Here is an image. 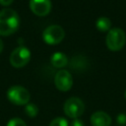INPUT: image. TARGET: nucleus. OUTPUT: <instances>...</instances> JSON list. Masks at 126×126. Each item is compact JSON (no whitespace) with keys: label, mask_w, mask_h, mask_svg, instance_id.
<instances>
[{"label":"nucleus","mask_w":126,"mask_h":126,"mask_svg":"<svg viewBox=\"0 0 126 126\" xmlns=\"http://www.w3.org/2000/svg\"><path fill=\"white\" fill-rule=\"evenodd\" d=\"M20 25L18 13L10 8L0 11V35L7 36L14 33Z\"/></svg>","instance_id":"f257e3e1"},{"label":"nucleus","mask_w":126,"mask_h":126,"mask_svg":"<svg viewBox=\"0 0 126 126\" xmlns=\"http://www.w3.org/2000/svg\"><path fill=\"white\" fill-rule=\"evenodd\" d=\"M126 41V35L123 30L119 28L110 29V31L106 34L105 43L109 50L111 51H119L123 48Z\"/></svg>","instance_id":"f03ea898"},{"label":"nucleus","mask_w":126,"mask_h":126,"mask_svg":"<svg viewBox=\"0 0 126 126\" xmlns=\"http://www.w3.org/2000/svg\"><path fill=\"white\" fill-rule=\"evenodd\" d=\"M7 98L16 105H26L30 102L31 94L22 86H12L7 91Z\"/></svg>","instance_id":"7ed1b4c3"},{"label":"nucleus","mask_w":126,"mask_h":126,"mask_svg":"<svg viewBox=\"0 0 126 126\" xmlns=\"http://www.w3.org/2000/svg\"><path fill=\"white\" fill-rule=\"evenodd\" d=\"M63 110L68 117L72 119H76L79 118L81 115H83L85 111V103L81 98L73 96L65 101L63 105Z\"/></svg>","instance_id":"20e7f679"},{"label":"nucleus","mask_w":126,"mask_h":126,"mask_svg":"<svg viewBox=\"0 0 126 126\" xmlns=\"http://www.w3.org/2000/svg\"><path fill=\"white\" fill-rule=\"evenodd\" d=\"M65 36V32L62 27L58 25H51L47 27L42 33V38L47 44H58Z\"/></svg>","instance_id":"39448f33"},{"label":"nucleus","mask_w":126,"mask_h":126,"mask_svg":"<svg viewBox=\"0 0 126 126\" xmlns=\"http://www.w3.org/2000/svg\"><path fill=\"white\" fill-rule=\"evenodd\" d=\"M31 60V51L25 46L15 48L10 55V63L15 68H22L26 66Z\"/></svg>","instance_id":"423d86ee"},{"label":"nucleus","mask_w":126,"mask_h":126,"mask_svg":"<svg viewBox=\"0 0 126 126\" xmlns=\"http://www.w3.org/2000/svg\"><path fill=\"white\" fill-rule=\"evenodd\" d=\"M55 87L61 92L69 91L73 86L72 75L67 70H59L54 77Z\"/></svg>","instance_id":"0eeeda50"},{"label":"nucleus","mask_w":126,"mask_h":126,"mask_svg":"<svg viewBox=\"0 0 126 126\" xmlns=\"http://www.w3.org/2000/svg\"><path fill=\"white\" fill-rule=\"evenodd\" d=\"M30 9L39 17L46 16L51 10L50 0H30Z\"/></svg>","instance_id":"6e6552de"},{"label":"nucleus","mask_w":126,"mask_h":126,"mask_svg":"<svg viewBox=\"0 0 126 126\" xmlns=\"http://www.w3.org/2000/svg\"><path fill=\"white\" fill-rule=\"evenodd\" d=\"M91 124L93 126H110L111 117L104 111H95L91 116Z\"/></svg>","instance_id":"1a4fd4ad"},{"label":"nucleus","mask_w":126,"mask_h":126,"mask_svg":"<svg viewBox=\"0 0 126 126\" xmlns=\"http://www.w3.org/2000/svg\"><path fill=\"white\" fill-rule=\"evenodd\" d=\"M51 64L56 68H62L68 64V59L66 55L62 52H55L52 54L50 58Z\"/></svg>","instance_id":"9d476101"},{"label":"nucleus","mask_w":126,"mask_h":126,"mask_svg":"<svg viewBox=\"0 0 126 126\" xmlns=\"http://www.w3.org/2000/svg\"><path fill=\"white\" fill-rule=\"evenodd\" d=\"M70 67H72L76 71L84 70L87 67V58L85 56H82V55L74 56L71 60Z\"/></svg>","instance_id":"9b49d317"},{"label":"nucleus","mask_w":126,"mask_h":126,"mask_svg":"<svg viewBox=\"0 0 126 126\" xmlns=\"http://www.w3.org/2000/svg\"><path fill=\"white\" fill-rule=\"evenodd\" d=\"M95 27L101 32H108L110 31L111 21L107 17H99L95 22Z\"/></svg>","instance_id":"f8f14e48"},{"label":"nucleus","mask_w":126,"mask_h":126,"mask_svg":"<svg viewBox=\"0 0 126 126\" xmlns=\"http://www.w3.org/2000/svg\"><path fill=\"white\" fill-rule=\"evenodd\" d=\"M25 112L29 117H35L38 113V107L32 102H29L25 105Z\"/></svg>","instance_id":"ddd939ff"},{"label":"nucleus","mask_w":126,"mask_h":126,"mask_svg":"<svg viewBox=\"0 0 126 126\" xmlns=\"http://www.w3.org/2000/svg\"><path fill=\"white\" fill-rule=\"evenodd\" d=\"M49 126H69V124L67 119L63 117H56L50 121Z\"/></svg>","instance_id":"4468645a"},{"label":"nucleus","mask_w":126,"mask_h":126,"mask_svg":"<svg viewBox=\"0 0 126 126\" xmlns=\"http://www.w3.org/2000/svg\"><path fill=\"white\" fill-rule=\"evenodd\" d=\"M7 126H27V124L24 122L23 119L19 117H14L8 121Z\"/></svg>","instance_id":"2eb2a0df"},{"label":"nucleus","mask_w":126,"mask_h":126,"mask_svg":"<svg viewBox=\"0 0 126 126\" xmlns=\"http://www.w3.org/2000/svg\"><path fill=\"white\" fill-rule=\"evenodd\" d=\"M116 122L119 126H126V113L120 112L116 116Z\"/></svg>","instance_id":"dca6fc26"},{"label":"nucleus","mask_w":126,"mask_h":126,"mask_svg":"<svg viewBox=\"0 0 126 126\" xmlns=\"http://www.w3.org/2000/svg\"><path fill=\"white\" fill-rule=\"evenodd\" d=\"M70 126H85V124L81 119L76 118V119H73V121L71 122Z\"/></svg>","instance_id":"f3484780"},{"label":"nucleus","mask_w":126,"mask_h":126,"mask_svg":"<svg viewBox=\"0 0 126 126\" xmlns=\"http://www.w3.org/2000/svg\"><path fill=\"white\" fill-rule=\"evenodd\" d=\"M14 0H0V4L2 6H9L13 3Z\"/></svg>","instance_id":"a211bd4d"},{"label":"nucleus","mask_w":126,"mask_h":126,"mask_svg":"<svg viewBox=\"0 0 126 126\" xmlns=\"http://www.w3.org/2000/svg\"><path fill=\"white\" fill-rule=\"evenodd\" d=\"M3 46H4V45H3V41L0 39V53H1L2 50H3Z\"/></svg>","instance_id":"6ab92c4d"},{"label":"nucleus","mask_w":126,"mask_h":126,"mask_svg":"<svg viewBox=\"0 0 126 126\" xmlns=\"http://www.w3.org/2000/svg\"><path fill=\"white\" fill-rule=\"evenodd\" d=\"M124 95H125V98H126V91H125V94H124Z\"/></svg>","instance_id":"aec40b11"}]
</instances>
